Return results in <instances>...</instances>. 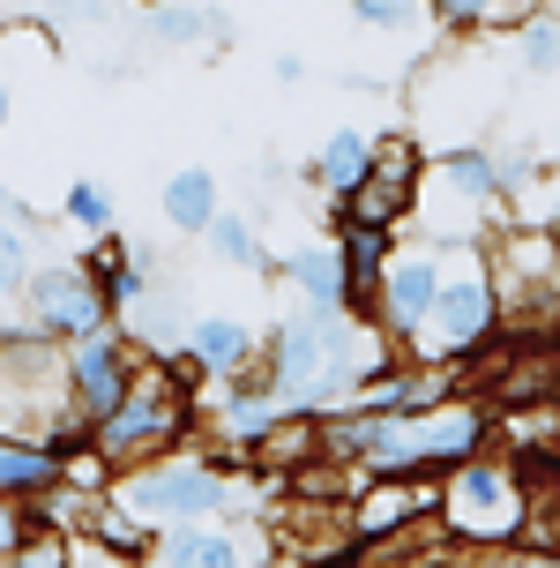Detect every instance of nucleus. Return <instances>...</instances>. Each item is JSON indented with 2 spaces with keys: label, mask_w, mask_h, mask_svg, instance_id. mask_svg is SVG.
Here are the masks:
<instances>
[{
  "label": "nucleus",
  "mask_w": 560,
  "mask_h": 568,
  "mask_svg": "<svg viewBox=\"0 0 560 568\" xmlns=\"http://www.w3.org/2000/svg\"><path fill=\"white\" fill-rule=\"evenodd\" d=\"M0 442L30 449H75L90 426L75 419V382H68V344L45 329H0Z\"/></svg>",
  "instance_id": "nucleus-1"
},
{
  "label": "nucleus",
  "mask_w": 560,
  "mask_h": 568,
  "mask_svg": "<svg viewBox=\"0 0 560 568\" xmlns=\"http://www.w3.org/2000/svg\"><path fill=\"white\" fill-rule=\"evenodd\" d=\"M441 531L464 554H501V546L523 539V471L508 464V456H464V464H448L441 471Z\"/></svg>",
  "instance_id": "nucleus-2"
},
{
  "label": "nucleus",
  "mask_w": 560,
  "mask_h": 568,
  "mask_svg": "<svg viewBox=\"0 0 560 568\" xmlns=\"http://www.w3.org/2000/svg\"><path fill=\"white\" fill-rule=\"evenodd\" d=\"M187 397H195V389H180L172 359L142 352L135 389L120 397V412H105V419L90 426V442L105 449L112 471H135V464H150V456H172V449H180V434H187V419H195Z\"/></svg>",
  "instance_id": "nucleus-3"
},
{
  "label": "nucleus",
  "mask_w": 560,
  "mask_h": 568,
  "mask_svg": "<svg viewBox=\"0 0 560 568\" xmlns=\"http://www.w3.org/2000/svg\"><path fill=\"white\" fill-rule=\"evenodd\" d=\"M493 442V412L456 389L434 412H411V419H381V442L366 449V471H448Z\"/></svg>",
  "instance_id": "nucleus-4"
},
{
  "label": "nucleus",
  "mask_w": 560,
  "mask_h": 568,
  "mask_svg": "<svg viewBox=\"0 0 560 568\" xmlns=\"http://www.w3.org/2000/svg\"><path fill=\"white\" fill-rule=\"evenodd\" d=\"M486 277H493V300H501L508 329H538V322H560V240L538 225H501L486 232Z\"/></svg>",
  "instance_id": "nucleus-5"
},
{
  "label": "nucleus",
  "mask_w": 560,
  "mask_h": 568,
  "mask_svg": "<svg viewBox=\"0 0 560 568\" xmlns=\"http://www.w3.org/2000/svg\"><path fill=\"white\" fill-rule=\"evenodd\" d=\"M456 262L464 270H448L441 292H434V314L419 322V337L404 344L411 359H478L486 344H493V329H501V300H493V277H486V255L478 247H456Z\"/></svg>",
  "instance_id": "nucleus-6"
},
{
  "label": "nucleus",
  "mask_w": 560,
  "mask_h": 568,
  "mask_svg": "<svg viewBox=\"0 0 560 568\" xmlns=\"http://www.w3.org/2000/svg\"><path fill=\"white\" fill-rule=\"evenodd\" d=\"M112 501H120V509H135L150 531H172V524H202V516L232 509V486H224L217 464L172 449V456L135 464L128 479H112Z\"/></svg>",
  "instance_id": "nucleus-7"
},
{
  "label": "nucleus",
  "mask_w": 560,
  "mask_h": 568,
  "mask_svg": "<svg viewBox=\"0 0 560 568\" xmlns=\"http://www.w3.org/2000/svg\"><path fill=\"white\" fill-rule=\"evenodd\" d=\"M23 322L30 329H45V337L75 344L90 337V329H105L112 307L105 292H98V277H90V262H30V284H23Z\"/></svg>",
  "instance_id": "nucleus-8"
},
{
  "label": "nucleus",
  "mask_w": 560,
  "mask_h": 568,
  "mask_svg": "<svg viewBox=\"0 0 560 568\" xmlns=\"http://www.w3.org/2000/svg\"><path fill=\"white\" fill-rule=\"evenodd\" d=\"M419 180H426V150L419 135H374V165L352 195L336 202V225H404L411 202H419Z\"/></svg>",
  "instance_id": "nucleus-9"
},
{
  "label": "nucleus",
  "mask_w": 560,
  "mask_h": 568,
  "mask_svg": "<svg viewBox=\"0 0 560 568\" xmlns=\"http://www.w3.org/2000/svg\"><path fill=\"white\" fill-rule=\"evenodd\" d=\"M135 367H142V344L128 329H90V337L68 344V382H75V419L98 426L105 412H120V397L135 389Z\"/></svg>",
  "instance_id": "nucleus-10"
},
{
  "label": "nucleus",
  "mask_w": 560,
  "mask_h": 568,
  "mask_svg": "<svg viewBox=\"0 0 560 568\" xmlns=\"http://www.w3.org/2000/svg\"><path fill=\"white\" fill-rule=\"evenodd\" d=\"M448 277V255L441 247H396L389 270H381V292H374V322L389 329V344H411L419 337V322L434 314V292Z\"/></svg>",
  "instance_id": "nucleus-11"
},
{
  "label": "nucleus",
  "mask_w": 560,
  "mask_h": 568,
  "mask_svg": "<svg viewBox=\"0 0 560 568\" xmlns=\"http://www.w3.org/2000/svg\"><path fill=\"white\" fill-rule=\"evenodd\" d=\"M464 389V374L448 367V359H419V367H381L374 382H359V412H374V419H411V412H434L441 397H456Z\"/></svg>",
  "instance_id": "nucleus-12"
},
{
  "label": "nucleus",
  "mask_w": 560,
  "mask_h": 568,
  "mask_svg": "<svg viewBox=\"0 0 560 568\" xmlns=\"http://www.w3.org/2000/svg\"><path fill=\"white\" fill-rule=\"evenodd\" d=\"M456 554H464V546L441 531V516H419V524H396L381 539H359L344 568H441V561H456Z\"/></svg>",
  "instance_id": "nucleus-13"
},
{
  "label": "nucleus",
  "mask_w": 560,
  "mask_h": 568,
  "mask_svg": "<svg viewBox=\"0 0 560 568\" xmlns=\"http://www.w3.org/2000/svg\"><path fill=\"white\" fill-rule=\"evenodd\" d=\"M83 262H90V277H98L112 314H128L142 292L157 284V255H150L142 240H112V247H98V255H83Z\"/></svg>",
  "instance_id": "nucleus-14"
},
{
  "label": "nucleus",
  "mask_w": 560,
  "mask_h": 568,
  "mask_svg": "<svg viewBox=\"0 0 560 568\" xmlns=\"http://www.w3.org/2000/svg\"><path fill=\"white\" fill-rule=\"evenodd\" d=\"M157 568H254V561H247V546L232 539V531H217V524L202 516V524L157 531Z\"/></svg>",
  "instance_id": "nucleus-15"
},
{
  "label": "nucleus",
  "mask_w": 560,
  "mask_h": 568,
  "mask_svg": "<svg viewBox=\"0 0 560 568\" xmlns=\"http://www.w3.org/2000/svg\"><path fill=\"white\" fill-rule=\"evenodd\" d=\"M187 352H195L210 374H240V367H254V359H262V337H254L240 314H202L195 337H187Z\"/></svg>",
  "instance_id": "nucleus-16"
},
{
  "label": "nucleus",
  "mask_w": 560,
  "mask_h": 568,
  "mask_svg": "<svg viewBox=\"0 0 560 568\" xmlns=\"http://www.w3.org/2000/svg\"><path fill=\"white\" fill-rule=\"evenodd\" d=\"M366 165H374V135H359V128H336L322 150H314V165H307V180L322 187L329 202H344L352 187L366 180Z\"/></svg>",
  "instance_id": "nucleus-17"
},
{
  "label": "nucleus",
  "mask_w": 560,
  "mask_h": 568,
  "mask_svg": "<svg viewBox=\"0 0 560 568\" xmlns=\"http://www.w3.org/2000/svg\"><path fill=\"white\" fill-rule=\"evenodd\" d=\"M150 38L157 45H232V16L210 0H172V8H157Z\"/></svg>",
  "instance_id": "nucleus-18"
},
{
  "label": "nucleus",
  "mask_w": 560,
  "mask_h": 568,
  "mask_svg": "<svg viewBox=\"0 0 560 568\" xmlns=\"http://www.w3.org/2000/svg\"><path fill=\"white\" fill-rule=\"evenodd\" d=\"M90 539L105 546V554H120V561L135 568V561H157V531L142 524L135 509H120V501H90Z\"/></svg>",
  "instance_id": "nucleus-19"
},
{
  "label": "nucleus",
  "mask_w": 560,
  "mask_h": 568,
  "mask_svg": "<svg viewBox=\"0 0 560 568\" xmlns=\"http://www.w3.org/2000/svg\"><path fill=\"white\" fill-rule=\"evenodd\" d=\"M284 277H292V292L307 300V307H322V314H336L344 307V262H336V247H299V255H284Z\"/></svg>",
  "instance_id": "nucleus-20"
},
{
  "label": "nucleus",
  "mask_w": 560,
  "mask_h": 568,
  "mask_svg": "<svg viewBox=\"0 0 560 568\" xmlns=\"http://www.w3.org/2000/svg\"><path fill=\"white\" fill-rule=\"evenodd\" d=\"M60 486V456L53 449H30V442H0V501H38Z\"/></svg>",
  "instance_id": "nucleus-21"
},
{
  "label": "nucleus",
  "mask_w": 560,
  "mask_h": 568,
  "mask_svg": "<svg viewBox=\"0 0 560 568\" xmlns=\"http://www.w3.org/2000/svg\"><path fill=\"white\" fill-rule=\"evenodd\" d=\"M210 217H217V172H202V165L172 172V180H165V225L210 232Z\"/></svg>",
  "instance_id": "nucleus-22"
},
{
  "label": "nucleus",
  "mask_w": 560,
  "mask_h": 568,
  "mask_svg": "<svg viewBox=\"0 0 560 568\" xmlns=\"http://www.w3.org/2000/svg\"><path fill=\"white\" fill-rule=\"evenodd\" d=\"M516 60L531 75H560V16L553 8H538L531 23H516Z\"/></svg>",
  "instance_id": "nucleus-23"
},
{
  "label": "nucleus",
  "mask_w": 560,
  "mask_h": 568,
  "mask_svg": "<svg viewBox=\"0 0 560 568\" xmlns=\"http://www.w3.org/2000/svg\"><path fill=\"white\" fill-rule=\"evenodd\" d=\"M202 240H210V255H217V262H232V270H254V262H262V240H254V225L240 217V210H217Z\"/></svg>",
  "instance_id": "nucleus-24"
},
{
  "label": "nucleus",
  "mask_w": 560,
  "mask_h": 568,
  "mask_svg": "<svg viewBox=\"0 0 560 568\" xmlns=\"http://www.w3.org/2000/svg\"><path fill=\"white\" fill-rule=\"evenodd\" d=\"M60 217L83 225V232H112V195L98 187V180H75V187L60 195Z\"/></svg>",
  "instance_id": "nucleus-25"
},
{
  "label": "nucleus",
  "mask_w": 560,
  "mask_h": 568,
  "mask_svg": "<svg viewBox=\"0 0 560 568\" xmlns=\"http://www.w3.org/2000/svg\"><path fill=\"white\" fill-rule=\"evenodd\" d=\"M0 561L8 568H75V546L60 539V531H30V539H16Z\"/></svg>",
  "instance_id": "nucleus-26"
},
{
  "label": "nucleus",
  "mask_w": 560,
  "mask_h": 568,
  "mask_svg": "<svg viewBox=\"0 0 560 568\" xmlns=\"http://www.w3.org/2000/svg\"><path fill=\"white\" fill-rule=\"evenodd\" d=\"M493 172H501V202H516L538 180V150L531 142H493Z\"/></svg>",
  "instance_id": "nucleus-27"
},
{
  "label": "nucleus",
  "mask_w": 560,
  "mask_h": 568,
  "mask_svg": "<svg viewBox=\"0 0 560 568\" xmlns=\"http://www.w3.org/2000/svg\"><path fill=\"white\" fill-rule=\"evenodd\" d=\"M23 284H30V232L0 225V300H16Z\"/></svg>",
  "instance_id": "nucleus-28"
},
{
  "label": "nucleus",
  "mask_w": 560,
  "mask_h": 568,
  "mask_svg": "<svg viewBox=\"0 0 560 568\" xmlns=\"http://www.w3.org/2000/svg\"><path fill=\"white\" fill-rule=\"evenodd\" d=\"M419 8L426 0H352V16L366 30H404V23H419Z\"/></svg>",
  "instance_id": "nucleus-29"
},
{
  "label": "nucleus",
  "mask_w": 560,
  "mask_h": 568,
  "mask_svg": "<svg viewBox=\"0 0 560 568\" xmlns=\"http://www.w3.org/2000/svg\"><path fill=\"white\" fill-rule=\"evenodd\" d=\"M105 23V0H45V30H90Z\"/></svg>",
  "instance_id": "nucleus-30"
},
{
  "label": "nucleus",
  "mask_w": 560,
  "mask_h": 568,
  "mask_svg": "<svg viewBox=\"0 0 560 568\" xmlns=\"http://www.w3.org/2000/svg\"><path fill=\"white\" fill-rule=\"evenodd\" d=\"M426 16L464 38V30H486V0H426Z\"/></svg>",
  "instance_id": "nucleus-31"
},
{
  "label": "nucleus",
  "mask_w": 560,
  "mask_h": 568,
  "mask_svg": "<svg viewBox=\"0 0 560 568\" xmlns=\"http://www.w3.org/2000/svg\"><path fill=\"white\" fill-rule=\"evenodd\" d=\"M546 0H486V30H516V23H531Z\"/></svg>",
  "instance_id": "nucleus-32"
},
{
  "label": "nucleus",
  "mask_w": 560,
  "mask_h": 568,
  "mask_svg": "<svg viewBox=\"0 0 560 568\" xmlns=\"http://www.w3.org/2000/svg\"><path fill=\"white\" fill-rule=\"evenodd\" d=\"M0 225H8V232H30V210H23V195H8V187H0Z\"/></svg>",
  "instance_id": "nucleus-33"
},
{
  "label": "nucleus",
  "mask_w": 560,
  "mask_h": 568,
  "mask_svg": "<svg viewBox=\"0 0 560 568\" xmlns=\"http://www.w3.org/2000/svg\"><path fill=\"white\" fill-rule=\"evenodd\" d=\"M16 539H23V516H16V509H8V501H0V554H8V546H16Z\"/></svg>",
  "instance_id": "nucleus-34"
},
{
  "label": "nucleus",
  "mask_w": 560,
  "mask_h": 568,
  "mask_svg": "<svg viewBox=\"0 0 560 568\" xmlns=\"http://www.w3.org/2000/svg\"><path fill=\"white\" fill-rule=\"evenodd\" d=\"M8 113H16V90H8V75H0V128H8Z\"/></svg>",
  "instance_id": "nucleus-35"
},
{
  "label": "nucleus",
  "mask_w": 560,
  "mask_h": 568,
  "mask_svg": "<svg viewBox=\"0 0 560 568\" xmlns=\"http://www.w3.org/2000/svg\"><path fill=\"white\" fill-rule=\"evenodd\" d=\"M546 232H553V240H560V195L546 202Z\"/></svg>",
  "instance_id": "nucleus-36"
},
{
  "label": "nucleus",
  "mask_w": 560,
  "mask_h": 568,
  "mask_svg": "<svg viewBox=\"0 0 560 568\" xmlns=\"http://www.w3.org/2000/svg\"><path fill=\"white\" fill-rule=\"evenodd\" d=\"M546 8H553V16H560V0H546Z\"/></svg>",
  "instance_id": "nucleus-37"
},
{
  "label": "nucleus",
  "mask_w": 560,
  "mask_h": 568,
  "mask_svg": "<svg viewBox=\"0 0 560 568\" xmlns=\"http://www.w3.org/2000/svg\"><path fill=\"white\" fill-rule=\"evenodd\" d=\"M75 568H98V561H75Z\"/></svg>",
  "instance_id": "nucleus-38"
},
{
  "label": "nucleus",
  "mask_w": 560,
  "mask_h": 568,
  "mask_svg": "<svg viewBox=\"0 0 560 568\" xmlns=\"http://www.w3.org/2000/svg\"><path fill=\"white\" fill-rule=\"evenodd\" d=\"M135 568H157V561H135Z\"/></svg>",
  "instance_id": "nucleus-39"
},
{
  "label": "nucleus",
  "mask_w": 560,
  "mask_h": 568,
  "mask_svg": "<svg viewBox=\"0 0 560 568\" xmlns=\"http://www.w3.org/2000/svg\"><path fill=\"white\" fill-rule=\"evenodd\" d=\"M441 568H464V561H441Z\"/></svg>",
  "instance_id": "nucleus-40"
},
{
  "label": "nucleus",
  "mask_w": 560,
  "mask_h": 568,
  "mask_svg": "<svg viewBox=\"0 0 560 568\" xmlns=\"http://www.w3.org/2000/svg\"><path fill=\"white\" fill-rule=\"evenodd\" d=\"M336 568H344V561H336Z\"/></svg>",
  "instance_id": "nucleus-41"
}]
</instances>
